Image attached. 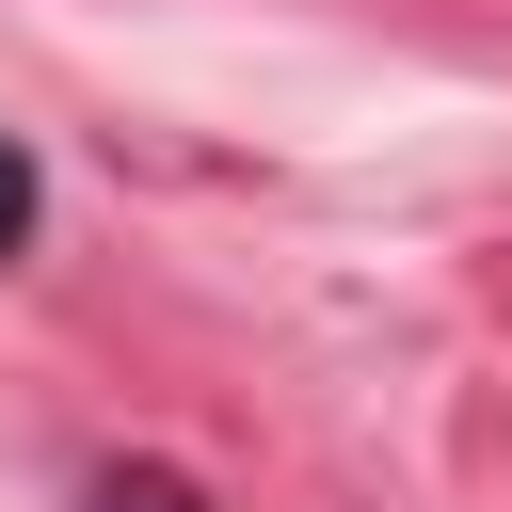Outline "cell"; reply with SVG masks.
Instances as JSON below:
<instances>
[{
	"label": "cell",
	"instance_id": "obj_1",
	"mask_svg": "<svg viewBox=\"0 0 512 512\" xmlns=\"http://www.w3.org/2000/svg\"><path fill=\"white\" fill-rule=\"evenodd\" d=\"M16 240H32V160L0 144V256H16Z\"/></svg>",
	"mask_w": 512,
	"mask_h": 512
}]
</instances>
